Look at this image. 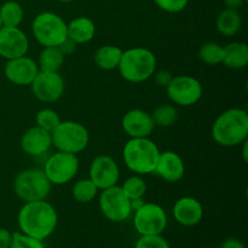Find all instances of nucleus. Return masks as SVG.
I'll use <instances>...</instances> for the list:
<instances>
[{
    "instance_id": "34",
    "label": "nucleus",
    "mask_w": 248,
    "mask_h": 248,
    "mask_svg": "<svg viewBox=\"0 0 248 248\" xmlns=\"http://www.w3.org/2000/svg\"><path fill=\"white\" fill-rule=\"evenodd\" d=\"M172 78L173 77H172L171 73L166 72V70H161V72H159L155 75V81H156V84L159 85V86L166 87L167 85H169V82L171 81Z\"/></svg>"
},
{
    "instance_id": "2",
    "label": "nucleus",
    "mask_w": 248,
    "mask_h": 248,
    "mask_svg": "<svg viewBox=\"0 0 248 248\" xmlns=\"http://www.w3.org/2000/svg\"><path fill=\"white\" fill-rule=\"evenodd\" d=\"M212 137L223 147H236L248 137V114L240 108H232L220 114L212 126Z\"/></svg>"
},
{
    "instance_id": "41",
    "label": "nucleus",
    "mask_w": 248,
    "mask_h": 248,
    "mask_svg": "<svg viewBox=\"0 0 248 248\" xmlns=\"http://www.w3.org/2000/svg\"><path fill=\"white\" fill-rule=\"evenodd\" d=\"M57 1L63 2V4H67V2H72V1H74V0H57Z\"/></svg>"
},
{
    "instance_id": "21",
    "label": "nucleus",
    "mask_w": 248,
    "mask_h": 248,
    "mask_svg": "<svg viewBox=\"0 0 248 248\" xmlns=\"http://www.w3.org/2000/svg\"><path fill=\"white\" fill-rule=\"evenodd\" d=\"M224 56L222 63L230 69H242L248 64L247 44L234 41L224 46Z\"/></svg>"
},
{
    "instance_id": "14",
    "label": "nucleus",
    "mask_w": 248,
    "mask_h": 248,
    "mask_svg": "<svg viewBox=\"0 0 248 248\" xmlns=\"http://www.w3.org/2000/svg\"><path fill=\"white\" fill-rule=\"evenodd\" d=\"M29 43L26 34L18 27H4L0 28V56L6 60L26 56Z\"/></svg>"
},
{
    "instance_id": "36",
    "label": "nucleus",
    "mask_w": 248,
    "mask_h": 248,
    "mask_svg": "<svg viewBox=\"0 0 248 248\" xmlns=\"http://www.w3.org/2000/svg\"><path fill=\"white\" fill-rule=\"evenodd\" d=\"M75 45H77V44H75L72 39L67 38L64 41H63V43H61L60 45H58V48L62 51L63 55L67 56V55H70V53L74 52Z\"/></svg>"
},
{
    "instance_id": "7",
    "label": "nucleus",
    "mask_w": 248,
    "mask_h": 248,
    "mask_svg": "<svg viewBox=\"0 0 248 248\" xmlns=\"http://www.w3.org/2000/svg\"><path fill=\"white\" fill-rule=\"evenodd\" d=\"M33 34L43 46H58L68 38L67 23L55 12L39 14L33 22Z\"/></svg>"
},
{
    "instance_id": "43",
    "label": "nucleus",
    "mask_w": 248,
    "mask_h": 248,
    "mask_svg": "<svg viewBox=\"0 0 248 248\" xmlns=\"http://www.w3.org/2000/svg\"><path fill=\"white\" fill-rule=\"evenodd\" d=\"M245 1H247V0H245Z\"/></svg>"
},
{
    "instance_id": "15",
    "label": "nucleus",
    "mask_w": 248,
    "mask_h": 248,
    "mask_svg": "<svg viewBox=\"0 0 248 248\" xmlns=\"http://www.w3.org/2000/svg\"><path fill=\"white\" fill-rule=\"evenodd\" d=\"M5 77L12 84L24 86V85H31L34 78L39 73L38 63L31 57L21 56V57L7 60L5 64Z\"/></svg>"
},
{
    "instance_id": "6",
    "label": "nucleus",
    "mask_w": 248,
    "mask_h": 248,
    "mask_svg": "<svg viewBox=\"0 0 248 248\" xmlns=\"http://www.w3.org/2000/svg\"><path fill=\"white\" fill-rule=\"evenodd\" d=\"M52 145L60 152L78 154L89 144V132L84 125L77 121H61L60 125L51 132Z\"/></svg>"
},
{
    "instance_id": "30",
    "label": "nucleus",
    "mask_w": 248,
    "mask_h": 248,
    "mask_svg": "<svg viewBox=\"0 0 248 248\" xmlns=\"http://www.w3.org/2000/svg\"><path fill=\"white\" fill-rule=\"evenodd\" d=\"M35 121L36 126L47 131V132H52L60 125L61 119L58 114L52 109H41L35 115Z\"/></svg>"
},
{
    "instance_id": "27",
    "label": "nucleus",
    "mask_w": 248,
    "mask_h": 248,
    "mask_svg": "<svg viewBox=\"0 0 248 248\" xmlns=\"http://www.w3.org/2000/svg\"><path fill=\"white\" fill-rule=\"evenodd\" d=\"M152 119L154 121L155 126H161V127H169L172 126L178 119V111L176 107L171 104H164L160 106L153 111Z\"/></svg>"
},
{
    "instance_id": "39",
    "label": "nucleus",
    "mask_w": 248,
    "mask_h": 248,
    "mask_svg": "<svg viewBox=\"0 0 248 248\" xmlns=\"http://www.w3.org/2000/svg\"><path fill=\"white\" fill-rule=\"evenodd\" d=\"M130 203H131V208H132V211H137L138 208L142 207L145 202L144 200H143V198H137V199H132V200H130Z\"/></svg>"
},
{
    "instance_id": "37",
    "label": "nucleus",
    "mask_w": 248,
    "mask_h": 248,
    "mask_svg": "<svg viewBox=\"0 0 248 248\" xmlns=\"http://www.w3.org/2000/svg\"><path fill=\"white\" fill-rule=\"evenodd\" d=\"M220 248H246L241 241L236 239H228L222 244Z\"/></svg>"
},
{
    "instance_id": "18",
    "label": "nucleus",
    "mask_w": 248,
    "mask_h": 248,
    "mask_svg": "<svg viewBox=\"0 0 248 248\" xmlns=\"http://www.w3.org/2000/svg\"><path fill=\"white\" fill-rule=\"evenodd\" d=\"M184 171H186L184 162L177 153L171 152V150L160 153L154 171L157 176L170 183H176L183 178Z\"/></svg>"
},
{
    "instance_id": "25",
    "label": "nucleus",
    "mask_w": 248,
    "mask_h": 248,
    "mask_svg": "<svg viewBox=\"0 0 248 248\" xmlns=\"http://www.w3.org/2000/svg\"><path fill=\"white\" fill-rule=\"evenodd\" d=\"M23 16V9L17 1H6L0 7V18L4 27H18Z\"/></svg>"
},
{
    "instance_id": "12",
    "label": "nucleus",
    "mask_w": 248,
    "mask_h": 248,
    "mask_svg": "<svg viewBox=\"0 0 248 248\" xmlns=\"http://www.w3.org/2000/svg\"><path fill=\"white\" fill-rule=\"evenodd\" d=\"M31 92L41 102H56L64 92V80L58 72L39 70L31 84Z\"/></svg>"
},
{
    "instance_id": "20",
    "label": "nucleus",
    "mask_w": 248,
    "mask_h": 248,
    "mask_svg": "<svg viewBox=\"0 0 248 248\" xmlns=\"http://www.w3.org/2000/svg\"><path fill=\"white\" fill-rule=\"evenodd\" d=\"M96 34V26L93 21L87 17H78L67 24V35L75 44L89 43Z\"/></svg>"
},
{
    "instance_id": "13",
    "label": "nucleus",
    "mask_w": 248,
    "mask_h": 248,
    "mask_svg": "<svg viewBox=\"0 0 248 248\" xmlns=\"http://www.w3.org/2000/svg\"><path fill=\"white\" fill-rule=\"evenodd\" d=\"M89 174L90 179L93 182L98 190L115 186L120 178L118 164L113 157L108 155H101L92 160Z\"/></svg>"
},
{
    "instance_id": "29",
    "label": "nucleus",
    "mask_w": 248,
    "mask_h": 248,
    "mask_svg": "<svg viewBox=\"0 0 248 248\" xmlns=\"http://www.w3.org/2000/svg\"><path fill=\"white\" fill-rule=\"evenodd\" d=\"M121 189H123L124 194L130 200H132V199L144 196L145 191H147V184H145L144 179L140 178V176H132L124 182Z\"/></svg>"
},
{
    "instance_id": "4",
    "label": "nucleus",
    "mask_w": 248,
    "mask_h": 248,
    "mask_svg": "<svg viewBox=\"0 0 248 248\" xmlns=\"http://www.w3.org/2000/svg\"><path fill=\"white\" fill-rule=\"evenodd\" d=\"M155 67L156 58L152 51L144 47H135L123 51L118 69L126 81L140 84L154 74Z\"/></svg>"
},
{
    "instance_id": "42",
    "label": "nucleus",
    "mask_w": 248,
    "mask_h": 248,
    "mask_svg": "<svg viewBox=\"0 0 248 248\" xmlns=\"http://www.w3.org/2000/svg\"><path fill=\"white\" fill-rule=\"evenodd\" d=\"M2 27V23H1V18H0V28H1Z\"/></svg>"
},
{
    "instance_id": "5",
    "label": "nucleus",
    "mask_w": 248,
    "mask_h": 248,
    "mask_svg": "<svg viewBox=\"0 0 248 248\" xmlns=\"http://www.w3.org/2000/svg\"><path fill=\"white\" fill-rule=\"evenodd\" d=\"M51 182L44 170L29 169L19 172L14 182L15 194L26 202L45 200L51 191Z\"/></svg>"
},
{
    "instance_id": "1",
    "label": "nucleus",
    "mask_w": 248,
    "mask_h": 248,
    "mask_svg": "<svg viewBox=\"0 0 248 248\" xmlns=\"http://www.w3.org/2000/svg\"><path fill=\"white\" fill-rule=\"evenodd\" d=\"M17 222L21 232L44 241L56 230L58 216L55 207L45 200L31 201L19 210Z\"/></svg>"
},
{
    "instance_id": "16",
    "label": "nucleus",
    "mask_w": 248,
    "mask_h": 248,
    "mask_svg": "<svg viewBox=\"0 0 248 248\" xmlns=\"http://www.w3.org/2000/svg\"><path fill=\"white\" fill-rule=\"evenodd\" d=\"M124 131L131 138L149 137L155 125L152 115L140 109H132L124 115L121 121Z\"/></svg>"
},
{
    "instance_id": "3",
    "label": "nucleus",
    "mask_w": 248,
    "mask_h": 248,
    "mask_svg": "<svg viewBox=\"0 0 248 248\" xmlns=\"http://www.w3.org/2000/svg\"><path fill=\"white\" fill-rule=\"evenodd\" d=\"M160 153L157 145L148 137L131 138L124 147L123 157L131 171L148 174L155 171Z\"/></svg>"
},
{
    "instance_id": "32",
    "label": "nucleus",
    "mask_w": 248,
    "mask_h": 248,
    "mask_svg": "<svg viewBox=\"0 0 248 248\" xmlns=\"http://www.w3.org/2000/svg\"><path fill=\"white\" fill-rule=\"evenodd\" d=\"M135 248H170V245L161 235H144L138 239Z\"/></svg>"
},
{
    "instance_id": "26",
    "label": "nucleus",
    "mask_w": 248,
    "mask_h": 248,
    "mask_svg": "<svg viewBox=\"0 0 248 248\" xmlns=\"http://www.w3.org/2000/svg\"><path fill=\"white\" fill-rule=\"evenodd\" d=\"M73 198L81 203H87L93 200L98 194V188L90 178L80 179L73 186Z\"/></svg>"
},
{
    "instance_id": "9",
    "label": "nucleus",
    "mask_w": 248,
    "mask_h": 248,
    "mask_svg": "<svg viewBox=\"0 0 248 248\" xmlns=\"http://www.w3.org/2000/svg\"><path fill=\"white\" fill-rule=\"evenodd\" d=\"M99 208L104 217L114 223L125 222L132 212L130 199L124 194L120 186H116L102 190L99 196Z\"/></svg>"
},
{
    "instance_id": "10",
    "label": "nucleus",
    "mask_w": 248,
    "mask_h": 248,
    "mask_svg": "<svg viewBox=\"0 0 248 248\" xmlns=\"http://www.w3.org/2000/svg\"><path fill=\"white\" fill-rule=\"evenodd\" d=\"M133 225L140 236L161 235L167 225L166 212L156 203H144L142 207L135 211Z\"/></svg>"
},
{
    "instance_id": "22",
    "label": "nucleus",
    "mask_w": 248,
    "mask_h": 248,
    "mask_svg": "<svg viewBox=\"0 0 248 248\" xmlns=\"http://www.w3.org/2000/svg\"><path fill=\"white\" fill-rule=\"evenodd\" d=\"M242 26V17L239 10L224 9L217 17L216 27L225 36H232L239 33Z\"/></svg>"
},
{
    "instance_id": "23",
    "label": "nucleus",
    "mask_w": 248,
    "mask_h": 248,
    "mask_svg": "<svg viewBox=\"0 0 248 248\" xmlns=\"http://www.w3.org/2000/svg\"><path fill=\"white\" fill-rule=\"evenodd\" d=\"M121 55H123V51L118 46H102L94 53V62H96L97 67L101 69L113 70L119 67Z\"/></svg>"
},
{
    "instance_id": "33",
    "label": "nucleus",
    "mask_w": 248,
    "mask_h": 248,
    "mask_svg": "<svg viewBox=\"0 0 248 248\" xmlns=\"http://www.w3.org/2000/svg\"><path fill=\"white\" fill-rule=\"evenodd\" d=\"M154 2L164 11L176 14L186 9L189 0H154Z\"/></svg>"
},
{
    "instance_id": "19",
    "label": "nucleus",
    "mask_w": 248,
    "mask_h": 248,
    "mask_svg": "<svg viewBox=\"0 0 248 248\" xmlns=\"http://www.w3.org/2000/svg\"><path fill=\"white\" fill-rule=\"evenodd\" d=\"M51 145H52L51 132L43 130L39 126L27 130L21 138L22 150L31 156L45 154L50 149Z\"/></svg>"
},
{
    "instance_id": "31",
    "label": "nucleus",
    "mask_w": 248,
    "mask_h": 248,
    "mask_svg": "<svg viewBox=\"0 0 248 248\" xmlns=\"http://www.w3.org/2000/svg\"><path fill=\"white\" fill-rule=\"evenodd\" d=\"M9 248H45L41 240L34 239L21 232H12L11 244Z\"/></svg>"
},
{
    "instance_id": "24",
    "label": "nucleus",
    "mask_w": 248,
    "mask_h": 248,
    "mask_svg": "<svg viewBox=\"0 0 248 248\" xmlns=\"http://www.w3.org/2000/svg\"><path fill=\"white\" fill-rule=\"evenodd\" d=\"M64 57L58 46H46L39 56V70L58 72L64 63Z\"/></svg>"
},
{
    "instance_id": "35",
    "label": "nucleus",
    "mask_w": 248,
    "mask_h": 248,
    "mask_svg": "<svg viewBox=\"0 0 248 248\" xmlns=\"http://www.w3.org/2000/svg\"><path fill=\"white\" fill-rule=\"evenodd\" d=\"M11 239L12 232L5 228H0V248H9Z\"/></svg>"
},
{
    "instance_id": "28",
    "label": "nucleus",
    "mask_w": 248,
    "mask_h": 248,
    "mask_svg": "<svg viewBox=\"0 0 248 248\" xmlns=\"http://www.w3.org/2000/svg\"><path fill=\"white\" fill-rule=\"evenodd\" d=\"M223 56H224V48L217 43H206L203 44L199 51V58L203 63L210 65H216L222 63Z\"/></svg>"
},
{
    "instance_id": "8",
    "label": "nucleus",
    "mask_w": 248,
    "mask_h": 248,
    "mask_svg": "<svg viewBox=\"0 0 248 248\" xmlns=\"http://www.w3.org/2000/svg\"><path fill=\"white\" fill-rule=\"evenodd\" d=\"M79 170V160L72 153L60 152L51 155L45 162L44 172L51 184L62 186L72 181Z\"/></svg>"
},
{
    "instance_id": "38",
    "label": "nucleus",
    "mask_w": 248,
    "mask_h": 248,
    "mask_svg": "<svg viewBox=\"0 0 248 248\" xmlns=\"http://www.w3.org/2000/svg\"><path fill=\"white\" fill-rule=\"evenodd\" d=\"M244 2L246 1L245 0H224V4L227 6V9L232 10H239L244 5Z\"/></svg>"
},
{
    "instance_id": "40",
    "label": "nucleus",
    "mask_w": 248,
    "mask_h": 248,
    "mask_svg": "<svg viewBox=\"0 0 248 248\" xmlns=\"http://www.w3.org/2000/svg\"><path fill=\"white\" fill-rule=\"evenodd\" d=\"M242 144H244V152H242V154H244V160H245V161H247L248 157H247V142H246V140H245Z\"/></svg>"
},
{
    "instance_id": "11",
    "label": "nucleus",
    "mask_w": 248,
    "mask_h": 248,
    "mask_svg": "<svg viewBox=\"0 0 248 248\" xmlns=\"http://www.w3.org/2000/svg\"><path fill=\"white\" fill-rule=\"evenodd\" d=\"M169 98L182 107L195 104L202 96L201 82L190 75L173 77L166 86Z\"/></svg>"
},
{
    "instance_id": "17",
    "label": "nucleus",
    "mask_w": 248,
    "mask_h": 248,
    "mask_svg": "<svg viewBox=\"0 0 248 248\" xmlns=\"http://www.w3.org/2000/svg\"><path fill=\"white\" fill-rule=\"evenodd\" d=\"M173 217L176 222L183 227H194L202 219V205L195 198L184 196L174 203Z\"/></svg>"
}]
</instances>
